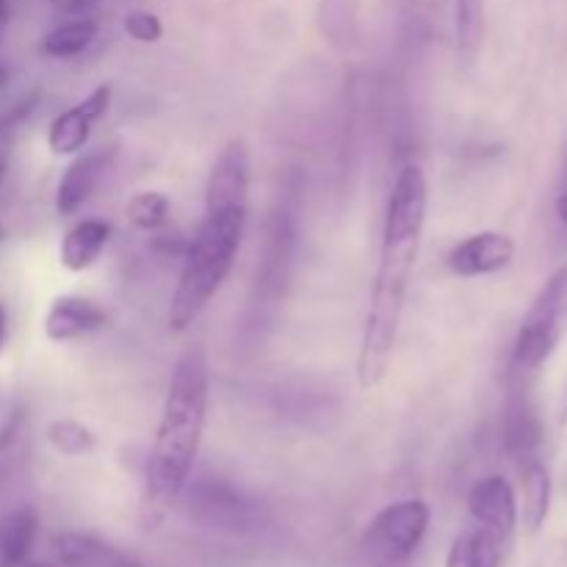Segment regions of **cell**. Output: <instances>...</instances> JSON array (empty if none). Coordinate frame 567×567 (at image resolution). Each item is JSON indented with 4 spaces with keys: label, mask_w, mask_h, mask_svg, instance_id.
<instances>
[{
    "label": "cell",
    "mask_w": 567,
    "mask_h": 567,
    "mask_svg": "<svg viewBox=\"0 0 567 567\" xmlns=\"http://www.w3.org/2000/svg\"><path fill=\"white\" fill-rule=\"evenodd\" d=\"M111 241V225L103 219H81L64 233L59 247V260L66 271H86L103 258Z\"/></svg>",
    "instance_id": "obj_14"
},
{
    "label": "cell",
    "mask_w": 567,
    "mask_h": 567,
    "mask_svg": "<svg viewBox=\"0 0 567 567\" xmlns=\"http://www.w3.org/2000/svg\"><path fill=\"white\" fill-rule=\"evenodd\" d=\"M94 39H97V20H92V17H78V20L55 25L42 39V50L50 59H78V55L92 48Z\"/></svg>",
    "instance_id": "obj_19"
},
{
    "label": "cell",
    "mask_w": 567,
    "mask_h": 567,
    "mask_svg": "<svg viewBox=\"0 0 567 567\" xmlns=\"http://www.w3.org/2000/svg\"><path fill=\"white\" fill-rule=\"evenodd\" d=\"M31 432H28V415L22 408H14L0 424V487L20 471L25 463L28 446H31Z\"/></svg>",
    "instance_id": "obj_18"
},
{
    "label": "cell",
    "mask_w": 567,
    "mask_h": 567,
    "mask_svg": "<svg viewBox=\"0 0 567 567\" xmlns=\"http://www.w3.org/2000/svg\"><path fill=\"white\" fill-rule=\"evenodd\" d=\"M515 260V238L498 230H482L460 241L449 252L446 266L452 275L465 277H487L504 271Z\"/></svg>",
    "instance_id": "obj_8"
},
{
    "label": "cell",
    "mask_w": 567,
    "mask_h": 567,
    "mask_svg": "<svg viewBox=\"0 0 567 567\" xmlns=\"http://www.w3.org/2000/svg\"><path fill=\"white\" fill-rule=\"evenodd\" d=\"M520 476H524V520L526 529L535 535L543 529L548 509H551V476L540 457L520 465Z\"/></svg>",
    "instance_id": "obj_17"
},
{
    "label": "cell",
    "mask_w": 567,
    "mask_h": 567,
    "mask_svg": "<svg viewBox=\"0 0 567 567\" xmlns=\"http://www.w3.org/2000/svg\"><path fill=\"white\" fill-rule=\"evenodd\" d=\"M127 37L136 39L142 44H155L164 37V22L153 14V11H131L125 17Z\"/></svg>",
    "instance_id": "obj_24"
},
{
    "label": "cell",
    "mask_w": 567,
    "mask_h": 567,
    "mask_svg": "<svg viewBox=\"0 0 567 567\" xmlns=\"http://www.w3.org/2000/svg\"><path fill=\"white\" fill-rule=\"evenodd\" d=\"M22 567H55V565H48V563H31V565H22Z\"/></svg>",
    "instance_id": "obj_28"
},
{
    "label": "cell",
    "mask_w": 567,
    "mask_h": 567,
    "mask_svg": "<svg viewBox=\"0 0 567 567\" xmlns=\"http://www.w3.org/2000/svg\"><path fill=\"white\" fill-rule=\"evenodd\" d=\"M105 324H109L105 310L92 299L75 297V293L55 297L44 313V336L53 343L78 341V338L100 332Z\"/></svg>",
    "instance_id": "obj_11"
},
{
    "label": "cell",
    "mask_w": 567,
    "mask_h": 567,
    "mask_svg": "<svg viewBox=\"0 0 567 567\" xmlns=\"http://www.w3.org/2000/svg\"><path fill=\"white\" fill-rule=\"evenodd\" d=\"M430 208V186L421 166L408 164L396 175L388 197L385 225H382L380 264L371 286L369 310L363 321V338L358 352V382L363 391L380 385L391 369L408 302L410 275L421 252V238Z\"/></svg>",
    "instance_id": "obj_1"
},
{
    "label": "cell",
    "mask_w": 567,
    "mask_h": 567,
    "mask_svg": "<svg viewBox=\"0 0 567 567\" xmlns=\"http://www.w3.org/2000/svg\"><path fill=\"white\" fill-rule=\"evenodd\" d=\"M53 554L61 567H144L122 548L83 532H61L53 537Z\"/></svg>",
    "instance_id": "obj_13"
},
{
    "label": "cell",
    "mask_w": 567,
    "mask_h": 567,
    "mask_svg": "<svg viewBox=\"0 0 567 567\" xmlns=\"http://www.w3.org/2000/svg\"><path fill=\"white\" fill-rule=\"evenodd\" d=\"M172 203L164 192H136L125 205V216L136 230L153 233L169 221Z\"/></svg>",
    "instance_id": "obj_23"
},
{
    "label": "cell",
    "mask_w": 567,
    "mask_h": 567,
    "mask_svg": "<svg viewBox=\"0 0 567 567\" xmlns=\"http://www.w3.org/2000/svg\"><path fill=\"white\" fill-rule=\"evenodd\" d=\"M210 369L199 347L186 349L172 369L158 432L144 476L142 524L158 526L186 491L208 424Z\"/></svg>",
    "instance_id": "obj_2"
},
{
    "label": "cell",
    "mask_w": 567,
    "mask_h": 567,
    "mask_svg": "<svg viewBox=\"0 0 567 567\" xmlns=\"http://www.w3.org/2000/svg\"><path fill=\"white\" fill-rule=\"evenodd\" d=\"M468 513L476 526L507 543L518 524V502H515L513 485L498 474L480 480L468 493Z\"/></svg>",
    "instance_id": "obj_10"
},
{
    "label": "cell",
    "mask_w": 567,
    "mask_h": 567,
    "mask_svg": "<svg viewBox=\"0 0 567 567\" xmlns=\"http://www.w3.org/2000/svg\"><path fill=\"white\" fill-rule=\"evenodd\" d=\"M504 540L482 526L460 532L446 554V567H502Z\"/></svg>",
    "instance_id": "obj_16"
},
{
    "label": "cell",
    "mask_w": 567,
    "mask_h": 567,
    "mask_svg": "<svg viewBox=\"0 0 567 567\" xmlns=\"http://www.w3.org/2000/svg\"><path fill=\"white\" fill-rule=\"evenodd\" d=\"M430 518V504L421 498H404L380 509L363 537V548L371 563L382 567L408 563L426 537Z\"/></svg>",
    "instance_id": "obj_5"
},
{
    "label": "cell",
    "mask_w": 567,
    "mask_h": 567,
    "mask_svg": "<svg viewBox=\"0 0 567 567\" xmlns=\"http://www.w3.org/2000/svg\"><path fill=\"white\" fill-rule=\"evenodd\" d=\"M567 324V266L554 271L526 310L513 347V374L532 377L557 349Z\"/></svg>",
    "instance_id": "obj_4"
},
{
    "label": "cell",
    "mask_w": 567,
    "mask_h": 567,
    "mask_svg": "<svg viewBox=\"0 0 567 567\" xmlns=\"http://www.w3.org/2000/svg\"><path fill=\"white\" fill-rule=\"evenodd\" d=\"M6 238V230H3V225H0V241H3Z\"/></svg>",
    "instance_id": "obj_29"
},
{
    "label": "cell",
    "mask_w": 567,
    "mask_h": 567,
    "mask_svg": "<svg viewBox=\"0 0 567 567\" xmlns=\"http://www.w3.org/2000/svg\"><path fill=\"white\" fill-rule=\"evenodd\" d=\"M111 86L103 83L94 92H89V97H83L81 103H75L72 109L61 111L48 127V147L53 155H78L83 153V147L92 138L94 125L109 114L111 105Z\"/></svg>",
    "instance_id": "obj_7"
},
{
    "label": "cell",
    "mask_w": 567,
    "mask_h": 567,
    "mask_svg": "<svg viewBox=\"0 0 567 567\" xmlns=\"http://www.w3.org/2000/svg\"><path fill=\"white\" fill-rule=\"evenodd\" d=\"M454 33L463 59H474L485 33V0H454Z\"/></svg>",
    "instance_id": "obj_21"
},
{
    "label": "cell",
    "mask_w": 567,
    "mask_h": 567,
    "mask_svg": "<svg viewBox=\"0 0 567 567\" xmlns=\"http://www.w3.org/2000/svg\"><path fill=\"white\" fill-rule=\"evenodd\" d=\"M244 227H247L244 208L205 210L197 233L183 252V269L169 302L172 330H188L219 293L241 249Z\"/></svg>",
    "instance_id": "obj_3"
},
{
    "label": "cell",
    "mask_w": 567,
    "mask_h": 567,
    "mask_svg": "<svg viewBox=\"0 0 567 567\" xmlns=\"http://www.w3.org/2000/svg\"><path fill=\"white\" fill-rule=\"evenodd\" d=\"M249 183H252V155L241 138H233L219 153L205 183V210H249Z\"/></svg>",
    "instance_id": "obj_6"
},
{
    "label": "cell",
    "mask_w": 567,
    "mask_h": 567,
    "mask_svg": "<svg viewBox=\"0 0 567 567\" xmlns=\"http://www.w3.org/2000/svg\"><path fill=\"white\" fill-rule=\"evenodd\" d=\"M9 20H11V0H0V44H3V39H6Z\"/></svg>",
    "instance_id": "obj_25"
},
{
    "label": "cell",
    "mask_w": 567,
    "mask_h": 567,
    "mask_svg": "<svg viewBox=\"0 0 567 567\" xmlns=\"http://www.w3.org/2000/svg\"><path fill=\"white\" fill-rule=\"evenodd\" d=\"M504 446L520 465L537 460L543 446V421L524 388H515L504 410Z\"/></svg>",
    "instance_id": "obj_12"
},
{
    "label": "cell",
    "mask_w": 567,
    "mask_h": 567,
    "mask_svg": "<svg viewBox=\"0 0 567 567\" xmlns=\"http://www.w3.org/2000/svg\"><path fill=\"white\" fill-rule=\"evenodd\" d=\"M291 238L293 230L288 225V219L282 216H275L269 225V244H266V258L260 264V275H258V288L269 291H280V282H282V266L288 264L291 258Z\"/></svg>",
    "instance_id": "obj_20"
},
{
    "label": "cell",
    "mask_w": 567,
    "mask_h": 567,
    "mask_svg": "<svg viewBox=\"0 0 567 567\" xmlns=\"http://www.w3.org/2000/svg\"><path fill=\"white\" fill-rule=\"evenodd\" d=\"M39 535V515L33 507H17L0 515V567H22L31 557Z\"/></svg>",
    "instance_id": "obj_15"
},
{
    "label": "cell",
    "mask_w": 567,
    "mask_h": 567,
    "mask_svg": "<svg viewBox=\"0 0 567 567\" xmlns=\"http://www.w3.org/2000/svg\"><path fill=\"white\" fill-rule=\"evenodd\" d=\"M116 158V144L111 147H97L92 153L72 155V164L61 175L59 188H55V210L59 216H72L92 199L103 183L105 172L111 169Z\"/></svg>",
    "instance_id": "obj_9"
},
{
    "label": "cell",
    "mask_w": 567,
    "mask_h": 567,
    "mask_svg": "<svg viewBox=\"0 0 567 567\" xmlns=\"http://www.w3.org/2000/svg\"><path fill=\"white\" fill-rule=\"evenodd\" d=\"M44 437H48V443L61 454V457H72V460L94 452V446H97L94 432L75 419L53 421V424L44 430Z\"/></svg>",
    "instance_id": "obj_22"
},
{
    "label": "cell",
    "mask_w": 567,
    "mask_h": 567,
    "mask_svg": "<svg viewBox=\"0 0 567 567\" xmlns=\"http://www.w3.org/2000/svg\"><path fill=\"white\" fill-rule=\"evenodd\" d=\"M9 83V70H6L3 64H0V86H6Z\"/></svg>",
    "instance_id": "obj_27"
},
{
    "label": "cell",
    "mask_w": 567,
    "mask_h": 567,
    "mask_svg": "<svg viewBox=\"0 0 567 567\" xmlns=\"http://www.w3.org/2000/svg\"><path fill=\"white\" fill-rule=\"evenodd\" d=\"M6 338H9V319H6V308L3 302H0V354H3L6 349Z\"/></svg>",
    "instance_id": "obj_26"
}]
</instances>
